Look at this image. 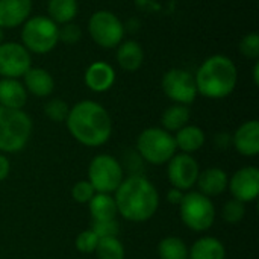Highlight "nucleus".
Masks as SVG:
<instances>
[{"instance_id": "obj_29", "label": "nucleus", "mask_w": 259, "mask_h": 259, "mask_svg": "<svg viewBox=\"0 0 259 259\" xmlns=\"http://www.w3.org/2000/svg\"><path fill=\"white\" fill-rule=\"evenodd\" d=\"M244 214H246L244 202L237 200V199L229 200V202L225 205V208H223V219H225L229 225H237V223H240V222L244 219Z\"/></svg>"}, {"instance_id": "obj_7", "label": "nucleus", "mask_w": 259, "mask_h": 259, "mask_svg": "<svg viewBox=\"0 0 259 259\" xmlns=\"http://www.w3.org/2000/svg\"><path fill=\"white\" fill-rule=\"evenodd\" d=\"M181 219L187 228L196 232L208 231L215 219V209L209 197L199 191L184 194L181 202Z\"/></svg>"}, {"instance_id": "obj_30", "label": "nucleus", "mask_w": 259, "mask_h": 259, "mask_svg": "<svg viewBox=\"0 0 259 259\" xmlns=\"http://www.w3.org/2000/svg\"><path fill=\"white\" fill-rule=\"evenodd\" d=\"M240 52L243 56L250 58V59H258L259 58V33L258 32H250L244 35L240 41Z\"/></svg>"}, {"instance_id": "obj_25", "label": "nucleus", "mask_w": 259, "mask_h": 259, "mask_svg": "<svg viewBox=\"0 0 259 259\" xmlns=\"http://www.w3.org/2000/svg\"><path fill=\"white\" fill-rule=\"evenodd\" d=\"M188 121H190V109L187 105H179V103L168 106L161 118L162 129H165L167 132H178L179 129L187 126Z\"/></svg>"}, {"instance_id": "obj_22", "label": "nucleus", "mask_w": 259, "mask_h": 259, "mask_svg": "<svg viewBox=\"0 0 259 259\" xmlns=\"http://www.w3.org/2000/svg\"><path fill=\"white\" fill-rule=\"evenodd\" d=\"M175 143H176V147L182 150V153L190 155L199 150L205 144V134L200 127L187 124L176 132Z\"/></svg>"}, {"instance_id": "obj_10", "label": "nucleus", "mask_w": 259, "mask_h": 259, "mask_svg": "<svg viewBox=\"0 0 259 259\" xmlns=\"http://www.w3.org/2000/svg\"><path fill=\"white\" fill-rule=\"evenodd\" d=\"M164 94L179 105H190L197 97V87L194 76L184 68H171L165 71L161 80Z\"/></svg>"}, {"instance_id": "obj_5", "label": "nucleus", "mask_w": 259, "mask_h": 259, "mask_svg": "<svg viewBox=\"0 0 259 259\" xmlns=\"http://www.w3.org/2000/svg\"><path fill=\"white\" fill-rule=\"evenodd\" d=\"M59 42V26L46 15L29 17L21 27V44L29 53L46 55Z\"/></svg>"}, {"instance_id": "obj_12", "label": "nucleus", "mask_w": 259, "mask_h": 259, "mask_svg": "<svg viewBox=\"0 0 259 259\" xmlns=\"http://www.w3.org/2000/svg\"><path fill=\"white\" fill-rule=\"evenodd\" d=\"M199 173L197 161L188 153L175 155L168 161V179L173 188L181 191L193 188L197 182Z\"/></svg>"}, {"instance_id": "obj_1", "label": "nucleus", "mask_w": 259, "mask_h": 259, "mask_svg": "<svg viewBox=\"0 0 259 259\" xmlns=\"http://www.w3.org/2000/svg\"><path fill=\"white\" fill-rule=\"evenodd\" d=\"M65 121L70 134L88 147L105 144L112 134V120L108 111L94 100L76 103L68 111Z\"/></svg>"}, {"instance_id": "obj_37", "label": "nucleus", "mask_w": 259, "mask_h": 259, "mask_svg": "<svg viewBox=\"0 0 259 259\" xmlns=\"http://www.w3.org/2000/svg\"><path fill=\"white\" fill-rule=\"evenodd\" d=\"M253 82H255V85H259V62H258V59L255 61V65H253Z\"/></svg>"}, {"instance_id": "obj_24", "label": "nucleus", "mask_w": 259, "mask_h": 259, "mask_svg": "<svg viewBox=\"0 0 259 259\" xmlns=\"http://www.w3.org/2000/svg\"><path fill=\"white\" fill-rule=\"evenodd\" d=\"M49 18L53 20L58 26L71 23L77 15V2L76 0H49L47 3Z\"/></svg>"}, {"instance_id": "obj_4", "label": "nucleus", "mask_w": 259, "mask_h": 259, "mask_svg": "<svg viewBox=\"0 0 259 259\" xmlns=\"http://www.w3.org/2000/svg\"><path fill=\"white\" fill-rule=\"evenodd\" d=\"M32 134V120L23 109L0 106V150L20 152L26 147Z\"/></svg>"}, {"instance_id": "obj_19", "label": "nucleus", "mask_w": 259, "mask_h": 259, "mask_svg": "<svg viewBox=\"0 0 259 259\" xmlns=\"http://www.w3.org/2000/svg\"><path fill=\"white\" fill-rule=\"evenodd\" d=\"M117 62L124 71H137L144 62V50L135 39L121 41L117 46Z\"/></svg>"}, {"instance_id": "obj_34", "label": "nucleus", "mask_w": 259, "mask_h": 259, "mask_svg": "<svg viewBox=\"0 0 259 259\" xmlns=\"http://www.w3.org/2000/svg\"><path fill=\"white\" fill-rule=\"evenodd\" d=\"M94 194H96V191H94L93 185H91L88 181H80V182H77V184L73 187V190H71L73 199H74L76 202H79V203H88V202L93 199Z\"/></svg>"}, {"instance_id": "obj_13", "label": "nucleus", "mask_w": 259, "mask_h": 259, "mask_svg": "<svg viewBox=\"0 0 259 259\" xmlns=\"http://www.w3.org/2000/svg\"><path fill=\"white\" fill-rule=\"evenodd\" d=\"M228 187L234 196V199L241 202H253L259 194V170L256 167H244L238 170Z\"/></svg>"}, {"instance_id": "obj_6", "label": "nucleus", "mask_w": 259, "mask_h": 259, "mask_svg": "<svg viewBox=\"0 0 259 259\" xmlns=\"http://www.w3.org/2000/svg\"><path fill=\"white\" fill-rule=\"evenodd\" d=\"M137 149L143 159L153 165L168 162L178 150L175 137L162 127L144 129L137 140Z\"/></svg>"}, {"instance_id": "obj_23", "label": "nucleus", "mask_w": 259, "mask_h": 259, "mask_svg": "<svg viewBox=\"0 0 259 259\" xmlns=\"http://www.w3.org/2000/svg\"><path fill=\"white\" fill-rule=\"evenodd\" d=\"M90 203V214L91 220L103 222V220H114L115 215L118 214L117 205L112 196L105 194V193H96L93 199L88 202Z\"/></svg>"}, {"instance_id": "obj_36", "label": "nucleus", "mask_w": 259, "mask_h": 259, "mask_svg": "<svg viewBox=\"0 0 259 259\" xmlns=\"http://www.w3.org/2000/svg\"><path fill=\"white\" fill-rule=\"evenodd\" d=\"M9 161L6 159L5 155H0V181L6 179L9 175Z\"/></svg>"}, {"instance_id": "obj_16", "label": "nucleus", "mask_w": 259, "mask_h": 259, "mask_svg": "<svg viewBox=\"0 0 259 259\" xmlns=\"http://www.w3.org/2000/svg\"><path fill=\"white\" fill-rule=\"evenodd\" d=\"M232 143L244 156H256L259 153V123L250 120L243 123L234 134Z\"/></svg>"}, {"instance_id": "obj_14", "label": "nucleus", "mask_w": 259, "mask_h": 259, "mask_svg": "<svg viewBox=\"0 0 259 259\" xmlns=\"http://www.w3.org/2000/svg\"><path fill=\"white\" fill-rule=\"evenodd\" d=\"M30 12L32 0H0V27L14 29L23 26Z\"/></svg>"}, {"instance_id": "obj_21", "label": "nucleus", "mask_w": 259, "mask_h": 259, "mask_svg": "<svg viewBox=\"0 0 259 259\" xmlns=\"http://www.w3.org/2000/svg\"><path fill=\"white\" fill-rule=\"evenodd\" d=\"M226 250L222 241L212 237L197 240L188 250V259H225Z\"/></svg>"}, {"instance_id": "obj_18", "label": "nucleus", "mask_w": 259, "mask_h": 259, "mask_svg": "<svg viewBox=\"0 0 259 259\" xmlns=\"http://www.w3.org/2000/svg\"><path fill=\"white\" fill-rule=\"evenodd\" d=\"M27 102V91L18 79H0V106L9 109H23Z\"/></svg>"}, {"instance_id": "obj_27", "label": "nucleus", "mask_w": 259, "mask_h": 259, "mask_svg": "<svg viewBox=\"0 0 259 259\" xmlns=\"http://www.w3.org/2000/svg\"><path fill=\"white\" fill-rule=\"evenodd\" d=\"M94 252L99 259H124V247L117 237L99 238Z\"/></svg>"}, {"instance_id": "obj_33", "label": "nucleus", "mask_w": 259, "mask_h": 259, "mask_svg": "<svg viewBox=\"0 0 259 259\" xmlns=\"http://www.w3.org/2000/svg\"><path fill=\"white\" fill-rule=\"evenodd\" d=\"M82 38V30L77 24L65 23L59 26V41L65 44H76Z\"/></svg>"}, {"instance_id": "obj_31", "label": "nucleus", "mask_w": 259, "mask_h": 259, "mask_svg": "<svg viewBox=\"0 0 259 259\" xmlns=\"http://www.w3.org/2000/svg\"><path fill=\"white\" fill-rule=\"evenodd\" d=\"M99 238H105V237H117L120 232V226L117 223V220H103V222H97V220H91V228H90Z\"/></svg>"}, {"instance_id": "obj_38", "label": "nucleus", "mask_w": 259, "mask_h": 259, "mask_svg": "<svg viewBox=\"0 0 259 259\" xmlns=\"http://www.w3.org/2000/svg\"><path fill=\"white\" fill-rule=\"evenodd\" d=\"M3 42V29L0 27V44Z\"/></svg>"}, {"instance_id": "obj_2", "label": "nucleus", "mask_w": 259, "mask_h": 259, "mask_svg": "<svg viewBox=\"0 0 259 259\" xmlns=\"http://www.w3.org/2000/svg\"><path fill=\"white\" fill-rule=\"evenodd\" d=\"M117 211L129 222H146L159 206V194L155 185L141 175H132L115 190Z\"/></svg>"}, {"instance_id": "obj_28", "label": "nucleus", "mask_w": 259, "mask_h": 259, "mask_svg": "<svg viewBox=\"0 0 259 259\" xmlns=\"http://www.w3.org/2000/svg\"><path fill=\"white\" fill-rule=\"evenodd\" d=\"M68 111H70L68 105L61 99H52L44 106V112H46L47 118H50L52 121H56V123L65 121Z\"/></svg>"}, {"instance_id": "obj_15", "label": "nucleus", "mask_w": 259, "mask_h": 259, "mask_svg": "<svg viewBox=\"0 0 259 259\" xmlns=\"http://www.w3.org/2000/svg\"><path fill=\"white\" fill-rule=\"evenodd\" d=\"M85 85L94 93L108 91L115 82V71L111 64L105 61H96L88 65L83 76Z\"/></svg>"}, {"instance_id": "obj_9", "label": "nucleus", "mask_w": 259, "mask_h": 259, "mask_svg": "<svg viewBox=\"0 0 259 259\" xmlns=\"http://www.w3.org/2000/svg\"><path fill=\"white\" fill-rule=\"evenodd\" d=\"M88 182L96 193H114L123 182V168L120 162L109 155L96 156L88 168Z\"/></svg>"}, {"instance_id": "obj_26", "label": "nucleus", "mask_w": 259, "mask_h": 259, "mask_svg": "<svg viewBox=\"0 0 259 259\" xmlns=\"http://www.w3.org/2000/svg\"><path fill=\"white\" fill-rule=\"evenodd\" d=\"M159 259H188L187 244L178 237L164 238L158 246Z\"/></svg>"}, {"instance_id": "obj_35", "label": "nucleus", "mask_w": 259, "mask_h": 259, "mask_svg": "<svg viewBox=\"0 0 259 259\" xmlns=\"http://www.w3.org/2000/svg\"><path fill=\"white\" fill-rule=\"evenodd\" d=\"M167 199H168V202L173 203V205H181V202H182V199H184V193H182L181 190H178V188H171V190L168 191V194H167Z\"/></svg>"}, {"instance_id": "obj_11", "label": "nucleus", "mask_w": 259, "mask_h": 259, "mask_svg": "<svg viewBox=\"0 0 259 259\" xmlns=\"http://www.w3.org/2000/svg\"><path fill=\"white\" fill-rule=\"evenodd\" d=\"M32 67L30 53L21 42L3 41L0 44V76L9 79L23 77Z\"/></svg>"}, {"instance_id": "obj_20", "label": "nucleus", "mask_w": 259, "mask_h": 259, "mask_svg": "<svg viewBox=\"0 0 259 259\" xmlns=\"http://www.w3.org/2000/svg\"><path fill=\"white\" fill-rule=\"evenodd\" d=\"M228 175L222 168H208L203 173H199L196 184L199 185V193L206 197H212L225 193V190L228 188Z\"/></svg>"}, {"instance_id": "obj_3", "label": "nucleus", "mask_w": 259, "mask_h": 259, "mask_svg": "<svg viewBox=\"0 0 259 259\" xmlns=\"http://www.w3.org/2000/svg\"><path fill=\"white\" fill-rule=\"evenodd\" d=\"M194 80L197 94L208 99H225L232 94L237 87V65L229 56L212 55L202 62Z\"/></svg>"}, {"instance_id": "obj_32", "label": "nucleus", "mask_w": 259, "mask_h": 259, "mask_svg": "<svg viewBox=\"0 0 259 259\" xmlns=\"http://www.w3.org/2000/svg\"><path fill=\"white\" fill-rule=\"evenodd\" d=\"M97 243H99V237L91 229L83 231L76 238V247L82 253H91V252H94L96 247H97Z\"/></svg>"}, {"instance_id": "obj_17", "label": "nucleus", "mask_w": 259, "mask_h": 259, "mask_svg": "<svg viewBox=\"0 0 259 259\" xmlns=\"http://www.w3.org/2000/svg\"><path fill=\"white\" fill-rule=\"evenodd\" d=\"M23 85L27 93L36 97H47L55 90L53 76L41 67H30L23 76Z\"/></svg>"}, {"instance_id": "obj_8", "label": "nucleus", "mask_w": 259, "mask_h": 259, "mask_svg": "<svg viewBox=\"0 0 259 259\" xmlns=\"http://www.w3.org/2000/svg\"><path fill=\"white\" fill-rule=\"evenodd\" d=\"M88 32L97 46L103 49H114L123 41L124 26L111 11H96L90 17Z\"/></svg>"}]
</instances>
